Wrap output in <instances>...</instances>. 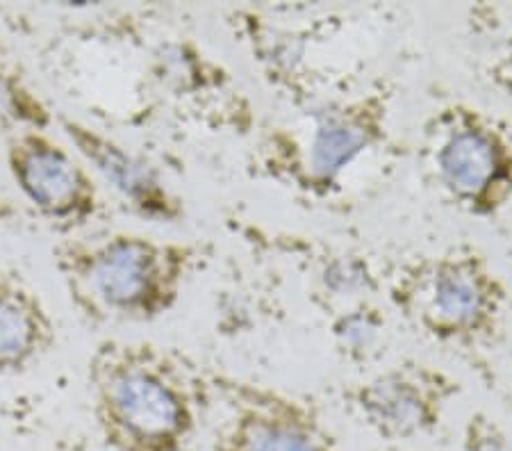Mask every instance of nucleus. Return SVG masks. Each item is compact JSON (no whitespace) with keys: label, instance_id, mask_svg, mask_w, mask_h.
<instances>
[{"label":"nucleus","instance_id":"obj_10","mask_svg":"<svg viewBox=\"0 0 512 451\" xmlns=\"http://www.w3.org/2000/svg\"><path fill=\"white\" fill-rule=\"evenodd\" d=\"M57 117L21 64L0 46V133L7 139L26 130H53Z\"/></svg>","mask_w":512,"mask_h":451},{"label":"nucleus","instance_id":"obj_13","mask_svg":"<svg viewBox=\"0 0 512 451\" xmlns=\"http://www.w3.org/2000/svg\"><path fill=\"white\" fill-rule=\"evenodd\" d=\"M16 215L14 201L7 196L3 190H0V228L10 224V219Z\"/></svg>","mask_w":512,"mask_h":451},{"label":"nucleus","instance_id":"obj_2","mask_svg":"<svg viewBox=\"0 0 512 451\" xmlns=\"http://www.w3.org/2000/svg\"><path fill=\"white\" fill-rule=\"evenodd\" d=\"M196 262L192 244L132 231L69 235L53 249L66 297L94 324L151 322L167 315Z\"/></svg>","mask_w":512,"mask_h":451},{"label":"nucleus","instance_id":"obj_8","mask_svg":"<svg viewBox=\"0 0 512 451\" xmlns=\"http://www.w3.org/2000/svg\"><path fill=\"white\" fill-rule=\"evenodd\" d=\"M57 344V322L26 278L0 272V381L28 374Z\"/></svg>","mask_w":512,"mask_h":451},{"label":"nucleus","instance_id":"obj_12","mask_svg":"<svg viewBox=\"0 0 512 451\" xmlns=\"http://www.w3.org/2000/svg\"><path fill=\"white\" fill-rule=\"evenodd\" d=\"M378 331H381V324L378 319L367 313V310H353V313L344 315L337 324L335 333L346 349L353 351V354H360V351H367L371 344L376 342Z\"/></svg>","mask_w":512,"mask_h":451},{"label":"nucleus","instance_id":"obj_7","mask_svg":"<svg viewBox=\"0 0 512 451\" xmlns=\"http://www.w3.org/2000/svg\"><path fill=\"white\" fill-rule=\"evenodd\" d=\"M55 123L71 149L87 162L98 183L110 185L121 199L148 217L176 215L178 201L162 185V180L117 139L80 119L57 117Z\"/></svg>","mask_w":512,"mask_h":451},{"label":"nucleus","instance_id":"obj_9","mask_svg":"<svg viewBox=\"0 0 512 451\" xmlns=\"http://www.w3.org/2000/svg\"><path fill=\"white\" fill-rule=\"evenodd\" d=\"M437 171L444 185L462 201L478 203L497 185L501 151L494 137L474 123H462L437 149Z\"/></svg>","mask_w":512,"mask_h":451},{"label":"nucleus","instance_id":"obj_5","mask_svg":"<svg viewBox=\"0 0 512 451\" xmlns=\"http://www.w3.org/2000/svg\"><path fill=\"white\" fill-rule=\"evenodd\" d=\"M403 306L444 340L474 338L492 310V283L474 256H444L419 267L401 287Z\"/></svg>","mask_w":512,"mask_h":451},{"label":"nucleus","instance_id":"obj_14","mask_svg":"<svg viewBox=\"0 0 512 451\" xmlns=\"http://www.w3.org/2000/svg\"><path fill=\"white\" fill-rule=\"evenodd\" d=\"M385 451H399V449H385Z\"/></svg>","mask_w":512,"mask_h":451},{"label":"nucleus","instance_id":"obj_4","mask_svg":"<svg viewBox=\"0 0 512 451\" xmlns=\"http://www.w3.org/2000/svg\"><path fill=\"white\" fill-rule=\"evenodd\" d=\"M224 417L212 451H340L337 438L308 404L264 385L212 374Z\"/></svg>","mask_w":512,"mask_h":451},{"label":"nucleus","instance_id":"obj_1","mask_svg":"<svg viewBox=\"0 0 512 451\" xmlns=\"http://www.w3.org/2000/svg\"><path fill=\"white\" fill-rule=\"evenodd\" d=\"M85 385L107 451H187L214 404L212 374L180 351L144 340L98 342Z\"/></svg>","mask_w":512,"mask_h":451},{"label":"nucleus","instance_id":"obj_3","mask_svg":"<svg viewBox=\"0 0 512 451\" xmlns=\"http://www.w3.org/2000/svg\"><path fill=\"white\" fill-rule=\"evenodd\" d=\"M5 167L21 199L60 235L85 233L101 215V183L53 130H26L7 139Z\"/></svg>","mask_w":512,"mask_h":451},{"label":"nucleus","instance_id":"obj_6","mask_svg":"<svg viewBox=\"0 0 512 451\" xmlns=\"http://www.w3.org/2000/svg\"><path fill=\"white\" fill-rule=\"evenodd\" d=\"M453 390V383L433 369L399 367L362 385L353 404L381 438L412 440L440 424Z\"/></svg>","mask_w":512,"mask_h":451},{"label":"nucleus","instance_id":"obj_11","mask_svg":"<svg viewBox=\"0 0 512 451\" xmlns=\"http://www.w3.org/2000/svg\"><path fill=\"white\" fill-rule=\"evenodd\" d=\"M369 128L362 117L355 114H335L321 123L312 139L310 167L317 178L330 180L344 167L358 158L369 144Z\"/></svg>","mask_w":512,"mask_h":451}]
</instances>
